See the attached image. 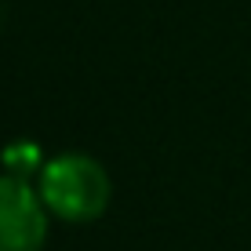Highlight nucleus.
I'll return each mask as SVG.
<instances>
[{
	"label": "nucleus",
	"mask_w": 251,
	"mask_h": 251,
	"mask_svg": "<svg viewBox=\"0 0 251 251\" xmlns=\"http://www.w3.org/2000/svg\"><path fill=\"white\" fill-rule=\"evenodd\" d=\"M37 193L48 215L62 222H95L109 207V175L88 153H55L37 175Z\"/></svg>",
	"instance_id": "1"
},
{
	"label": "nucleus",
	"mask_w": 251,
	"mask_h": 251,
	"mask_svg": "<svg viewBox=\"0 0 251 251\" xmlns=\"http://www.w3.org/2000/svg\"><path fill=\"white\" fill-rule=\"evenodd\" d=\"M48 240V207L37 186L0 175V251H40Z\"/></svg>",
	"instance_id": "2"
},
{
	"label": "nucleus",
	"mask_w": 251,
	"mask_h": 251,
	"mask_svg": "<svg viewBox=\"0 0 251 251\" xmlns=\"http://www.w3.org/2000/svg\"><path fill=\"white\" fill-rule=\"evenodd\" d=\"M4 175H19L29 182V175H40V168H44V157H40V150L33 142H11L4 150Z\"/></svg>",
	"instance_id": "3"
}]
</instances>
